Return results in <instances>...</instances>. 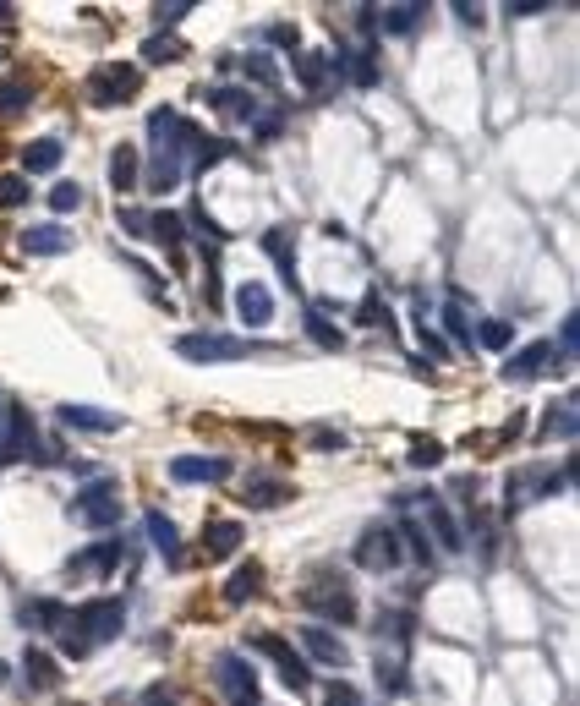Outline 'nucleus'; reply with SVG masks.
I'll return each instance as SVG.
<instances>
[{
	"instance_id": "obj_49",
	"label": "nucleus",
	"mask_w": 580,
	"mask_h": 706,
	"mask_svg": "<svg viewBox=\"0 0 580 706\" xmlns=\"http://www.w3.org/2000/svg\"><path fill=\"white\" fill-rule=\"evenodd\" d=\"M252 126H258V143H274V137L285 132V121H280V115H258Z\"/></svg>"
},
{
	"instance_id": "obj_6",
	"label": "nucleus",
	"mask_w": 580,
	"mask_h": 706,
	"mask_svg": "<svg viewBox=\"0 0 580 706\" xmlns=\"http://www.w3.org/2000/svg\"><path fill=\"white\" fill-rule=\"evenodd\" d=\"M126 559L121 537H104V542H88V548H77L72 559H66V575L72 581H104V575H115V564Z\"/></svg>"
},
{
	"instance_id": "obj_8",
	"label": "nucleus",
	"mask_w": 580,
	"mask_h": 706,
	"mask_svg": "<svg viewBox=\"0 0 580 706\" xmlns=\"http://www.w3.org/2000/svg\"><path fill=\"white\" fill-rule=\"evenodd\" d=\"M72 515L83 520V526L110 531L115 520H121V493H115V482H88V488L72 499Z\"/></svg>"
},
{
	"instance_id": "obj_40",
	"label": "nucleus",
	"mask_w": 580,
	"mask_h": 706,
	"mask_svg": "<svg viewBox=\"0 0 580 706\" xmlns=\"http://www.w3.org/2000/svg\"><path fill=\"white\" fill-rule=\"evenodd\" d=\"M28 198H33L28 176H0V208H22Z\"/></svg>"
},
{
	"instance_id": "obj_30",
	"label": "nucleus",
	"mask_w": 580,
	"mask_h": 706,
	"mask_svg": "<svg viewBox=\"0 0 580 706\" xmlns=\"http://www.w3.org/2000/svg\"><path fill=\"white\" fill-rule=\"evenodd\" d=\"M263 252L280 263V274L290 280V263H296V236H290V225H269V230H263Z\"/></svg>"
},
{
	"instance_id": "obj_3",
	"label": "nucleus",
	"mask_w": 580,
	"mask_h": 706,
	"mask_svg": "<svg viewBox=\"0 0 580 706\" xmlns=\"http://www.w3.org/2000/svg\"><path fill=\"white\" fill-rule=\"evenodd\" d=\"M137 94H143V72H137V66L104 61V66L88 72V99H94L99 110H110V104H132Z\"/></svg>"
},
{
	"instance_id": "obj_9",
	"label": "nucleus",
	"mask_w": 580,
	"mask_h": 706,
	"mask_svg": "<svg viewBox=\"0 0 580 706\" xmlns=\"http://www.w3.org/2000/svg\"><path fill=\"white\" fill-rule=\"evenodd\" d=\"M247 646H252V652H263V657H274V663H280V674H285V685H290V690H312V668L301 663V652H296V646L285 641V635H269V630H258V635H252Z\"/></svg>"
},
{
	"instance_id": "obj_48",
	"label": "nucleus",
	"mask_w": 580,
	"mask_h": 706,
	"mask_svg": "<svg viewBox=\"0 0 580 706\" xmlns=\"http://www.w3.org/2000/svg\"><path fill=\"white\" fill-rule=\"evenodd\" d=\"M575 329H580V318L570 312V318H564V329H559V362H564V356H575Z\"/></svg>"
},
{
	"instance_id": "obj_2",
	"label": "nucleus",
	"mask_w": 580,
	"mask_h": 706,
	"mask_svg": "<svg viewBox=\"0 0 580 706\" xmlns=\"http://www.w3.org/2000/svg\"><path fill=\"white\" fill-rule=\"evenodd\" d=\"M301 608L318 613V619H334V624H356V597H351V581L334 570H312L307 586H301Z\"/></svg>"
},
{
	"instance_id": "obj_4",
	"label": "nucleus",
	"mask_w": 580,
	"mask_h": 706,
	"mask_svg": "<svg viewBox=\"0 0 580 706\" xmlns=\"http://www.w3.org/2000/svg\"><path fill=\"white\" fill-rule=\"evenodd\" d=\"M553 482H575V460H564L559 477H553V466H526V471H515V477H509V493H504V509L515 515V509H526L531 499H548Z\"/></svg>"
},
{
	"instance_id": "obj_12",
	"label": "nucleus",
	"mask_w": 580,
	"mask_h": 706,
	"mask_svg": "<svg viewBox=\"0 0 580 706\" xmlns=\"http://www.w3.org/2000/svg\"><path fill=\"white\" fill-rule=\"evenodd\" d=\"M33 444V422L17 400H0V460H17Z\"/></svg>"
},
{
	"instance_id": "obj_35",
	"label": "nucleus",
	"mask_w": 580,
	"mask_h": 706,
	"mask_svg": "<svg viewBox=\"0 0 580 706\" xmlns=\"http://www.w3.org/2000/svg\"><path fill=\"white\" fill-rule=\"evenodd\" d=\"M33 104V83H22V77H11V83H0V115H17Z\"/></svg>"
},
{
	"instance_id": "obj_18",
	"label": "nucleus",
	"mask_w": 580,
	"mask_h": 706,
	"mask_svg": "<svg viewBox=\"0 0 580 706\" xmlns=\"http://www.w3.org/2000/svg\"><path fill=\"white\" fill-rule=\"evenodd\" d=\"M422 515H427V526H433V537H438V548H444V553H460V548H466V531H460V520L449 515L444 499H427Z\"/></svg>"
},
{
	"instance_id": "obj_38",
	"label": "nucleus",
	"mask_w": 580,
	"mask_h": 706,
	"mask_svg": "<svg viewBox=\"0 0 580 706\" xmlns=\"http://www.w3.org/2000/svg\"><path fill=\"white\" fill-rule=\"evenodd\" d=\"M471 340H482V345H487V351H509V340H515V329H509V323H504V318H487V323H482V329H477V334H471Z\"/></svg>"
},
{
	"instance_id": "obj_23",
	"label": "nucleus",
	"mask_w": 580,
	"mask_h": 706,
	"mask_svg": "<svg viewBox=\"0 0 580 706\" xmlns=\"http://www.w3.org/2000/svg\"><path fill=\"white\" fill-rule=\"evenodd\" d=\"M290 61H296V77H301L307 94H323V88H329L334 72H329V55H323V50H296Z\"/></svg>"
},
{
	"instance_id": "obj_45",
	"label": "nucleus",
	"mask_w": 580,
	"mask_h": 706,
	"mask_svg": "<svg viewBox=\"0 0 580 706\" xmlns=\"http://www.w3.org/2000/svg\"><path fill=\"white\" fill-rule=\"evenodd\" d=\"M187 11H192V0H165V6H159V33H170Z\"/></svg>"
},
{
	"instance_id": "obj_5",
	"label": "nucleus",
	"mask_w": 580,
	"mask_h": 706,
	"mask_svg": "<svg viewBox=\"0 0 580 706\" xmlns=\"http://www.w3.org/2000/svg\"><path fill=\"white\" fill-rule=\"evenodd\" d=\"M214 679H219V690H225V701H230V706H263L258 674H252L247 657H236V652L214 657Z\"/></svg>"
},
{
	"instance_id": "obj_56",
	"label": "nucleus",
	"mask_w": 580,
	"mask_h": 706,
	"mask_svg": "<svg viewBox=\"0 0 580 706\" xmlns=\"http://www.w3.org/2000/svg\"><path fill=\"white\" fill-rule=\"evenodd\" d=\"M0 679H6V663H0Z\"/></svg>"
},
{
	"instance_id": "obj_43",
	"label": "nucleus",
	"mask_w": 580,
	"mask_h": 706,
	"mask_svg": "<svg viewBox=\"0 0 580 706\" xmlns=\"http://www.w3.org/2000/svg\"><path fill=\"white\" fill-rule=\"evenodd\" d=\"M50 208H55V214H72V208H83V187H77V181H61V187L50 192Z\"/></svg>"
},
{
	"instance_id": "obj_39",
	"label": "nucleus",
	"mask_w": 580,
	"mask_h": 706,
	"mask_svg": "<svg viewBox=\"0 0 580 706\" xmlns=\"http://www.w3.org/2000/svg\"><path fill=\"white\" fill-rule=\"evenodd\" d=\"M241 72H247L252 83H263V88H280V66H274L269 55H247V61H241Z\"/></svg>"
},
{
	"instance_id": "obj_13",
	"label": "nucleus",
	"mask_w": 580,
	"mask_h": 706,
	"mask_svg": "<svg viewBox=\"0 0 580 706\" xmlns=\"http://www.w3.org/2000/svg\"><path fill=\"white\" fill-rule=\"evenodd\" d=\"M553 362H559L553 340H537V345H526L520 356H509V362H504V384H531V378H537V373H548Z\"/></svg>"
},
{
	"instance_id": "obj_19",
	"label": "nucleus",
	"mask_w": 580,
	"mask_h": 706,
	"mask_svg": "<svg viewBox=\"0 0 580 706\" xmlns=\"http://www.w3.org/2000/svg\"><path fill=\"white\" fill-rule=\"evenodd\" d=\"M61 427H83V433H121L115 411H94V405H61Z\"/></svg>"
},
{
	"instance_id": "obj_10",
	"label": "nucleus",
	"mask_w": 580,
	"mask_h": 706,
	"mask_svg": "<svg viewBox=\"0 0 580 706\" xmlns=\"http://www.w3.org/2000/svg\"><path fill=\"white\" fill-rule=\"evenodd\" d=\"M356 564L362 570H394V564H405V548L394 537V526H367L356 537Z\"/></svg>"
},
{
	"instance_id": "obj_53",
	"label": "nucleus",
	"mask_w": 580,
	"mask_h": 706,
	"mask_svg": "<svg viewBox=\"0 0 580 706\" xmlns=\"http://www.w3.org/2000/svg\"><path fill=\"white\" fill-rule=\"evenodd\" d=\"M269 39H274V44H296V28H285V22H274V28H269Z\"/></svg>"
},
{
	"instance_id": "obj_44",
	"label": "nucleus",
	"mask_w": 580,
	"mask_h": 706,
	"mask_svg": "<svg viewBox=\"0 0 580 706\" xmlns=\"http://www.w3.org/2000/svg\"><path fill=\"white\" fill-rule=\"evenodd\" d=\"M444 329L455 334V340H466V345H471V318H466V307H460V302H449V307H444Z\"/></svg>"
},
{
	"instance_id": "obj_46",
	"label": "nucleus",
	"mask_w": 580,
	"mask_h": 706,
	"mask_svg": "<svg viewBox=\"0 0 580 706\" xmlns=\"http://www.w3.org/2000/svg\"><path fill=\"white\" fill-rule=\"evenodd\" d=\"M416 340H422V345H427V356H433V362H449V345H444V340H438V334H433V329H422V323H416Z\"/></svg>"
},
{
	"instance_id": "obj_51",
	"label": "nucleus",
	"mask_w": 580,
	"mask_h": 706,
	"mask_svg": "<svg viewBox=\"0 0 580 706\" xmlns=\"http://www.w3.org/2000/svg\"><path fill=\"white\" fill-rule=\"evenodd\" d=\"M312 449H345L340 433H312Z\"/></svg>"
},
{
	"instance_id": "obj_11",
	"label": "nucleus",
	"mask_w": 580,
	"mask_h": 706,
	"mask_svg": "<svg viewBox=\"0 0 580 706\" xmlns=\"http://www.w3.org/2000/svg\"><path fill=\"white\" fill-rule=\"evenodd\" d=\"M230 460L225 455H176L170 460V477L187 482V488H203V482H230Z\"/></svg>"
},
{
	"instance_id": "obj_20",
	"label": "nucleus",
	"mask_w": 580,
	"mask_h": 706,
	"mask_svg": "<svg viewBox=\"0 0 580 706\" xmlns=\"http://www.w3.org/2000/svg\"><path fill=\"white\" fill-rule=\"evenodd\" d=\"M143 531H148V542H154V548L165 553L170 564H181V531H176V520L159 515V509H148V515H143Z\"/></svg>"
},
{
	"instance_id": "obj_31",
	"label": "nucleus",
	"mask_w": 580,
	"mask_h": 706,
	"mask_svg": "<svg viewBox=\"0 0 580 706\" xmlns=\"http://www.w3.org/2000/svg\"><path fill=\"white\" fill-rule=\"evenodd\" d=\"M66 619H72V613L55 603V597H33V603L22 608V624H33V630H61Z\"/></svg>"
},
{
	"instance_id": "obj_54",
	"label": "nucleus",
	"mask_w": 580,
	"mask_h": 706,
	"mask_svg": "<svg viewBox=\"0 0 580 706\" xmlns=\"http://www.w3.org/2000/svg\"><path fill=\"white\" fill-rule=\"evenodd\" d=\"M509 11H515V17H537V11H542V0H515Z\"/></svg>"
},
{
	"instance_id": "obj_50",
	"label": "nucleus",
	"mask_w": 580,
	"mask_h": 706,
	"mask_svg": "<svg viewBox=\"0 0 580 706\" xmlns=\"http://www.w3.org/2000/svg\"><path fill=\"white\" fill-rule=\"evenodd\" d=\"M329 706H367L351 685H329Z\"/></svg>"
},
{
	"instance_id": "obj_33",
	"label": "nucleus",
	"mask_w": 580,
	"mask_h": 706,
	"mask_svg": "<svg viewBox=\"0 0 580 706\" xmlns=\"http://www.w3.org/2000/svg\"><path fill=\"white\" fill-rule=\"evenodd\" d=\"M258 592H263V564H241L225 581V603H247V597H258Z\"/></svg>"
},
{
	"instance_id": "obj_27",
	"label": "nucleus",
	"mask_w": 580,
	"mask_h": 706,
	"mask_svg": "<svg viewBox=\"0 0 580 706\" xmlns=\"http://www.w3.org/2000/svg\"><path fill=\"white\" fill-rule=\"evenodd\" d=\"M137 181H143V159H137L132 143H121V148L110 154V187H115V192H132Z\"/></svg>"
},
{
	"instance_id": "obj_25",
	"label": "nucleus",
	"mask_w": 580,
	"mask_h": 706,
	"mask_svg": "<svg viewBox=\"0 0 580 706\" xmlns=\"http://www.w3.org/2000/svg\"><path fill=\"white\" fill-rule=\"evenodd\" d=\"M241 542H247V531H241L236 520H214V526H208V537H203V559H230Z\"/></svg>"
},
{
	"instance_id": "obj_21",
	"label": "nucleus",
	"mask_w": 580,
	"mask_h": 706,
	"mask_svg": "<svg viewBox=\"0 0 580 706\" xmlns=\"http://www.w3.org/2000/svg\"><path fill=\"white\" fill-rule=\"evenodd\" d=\"M61 154H66L61 137H33V143L22 148V170H28V176H50V170L61 165Z\"/></svg>"
},
{
	"instance_id": "obj_42",
	"label": "nucleus",
	"mask_w": 580,
	"mask_h": 706,
	"mask_svg": "<svg viewBox=\"0 0 580 706\" xmlns=\"http://www.w3.org/2000/svg\"><path fill=\"white\" fill-rule=\"evenodd\" d=\"M416 22H422V6H400V11H389V17H378V28L384 33H411Z\"/></svg>"
},
{
	"instance_id": "obj_36",
	"label": "nucleus",
	"mask_w": 580,
	"mask_h": 706,
	"mask_svg": "<svg viewBox=\"0 0 580 706\" xmlns=\"http://www.w3.org/2000/svg\"><path fill=\"white\" fill-rule=\"evenodd\" d=\"M411 460L416 471H433V466H444V444H438V438H411Z\"/></svg>"
},
{
	"instance_id": "obj_16",
	"label": "nucleus",
	"mask_w": 580,
	"mask_h": 706,
	"mask_svg": "<svg viewBox=\"0 0 580 706\" xmlns=\"http://www.w3.org/2000/svg\"><path fill=\"white\" fill-rule=\"evenodd\" d=\"M236 318L247 323V329H263V323L274 318V296H269V285H258V280L236 285Z\"/></svg>"
},
{
	"instance_id": "obj_14",
	"label": "nucleus",
	"mask_w": 580,
	"mask_h": 706,
	"mask_svg": "<svg viewBox=\"0 0 580 706\" xmlns=\"http://www.w3.org/2000/svg\"><path fill=\"white\" fill-rule=\"evenodd\" d=\"M296 641H301V652H307V657H318V663H329V668H345V663H351L345 641H340L334 630H323V624H301Z\"/></svg>"
},
{
	"instance_id": "obj_17",
	"label": "nucleus",
	"mask_w": 580,
	"mask_h": 706,
	"mask_svg": "<svg viewBox=\"0 0 580 706\" xmlns=\"http://www.w3.org/2000/svg\"><path fill=\"white\" fill-rule=\"evenodd\" d=\"M17 247L28 252V258H55V252L72 247V230H66V225H28L17 236Z\"/></svg>"
},
{
	"instance_id": "obj_29",
	"label": "nucleus",
	"mask_w": 580,
	"mask_h": 706,
	"mask_svg": "<svg viewBox=\"0 0 580 706\" xmlns=\"http://www.w3.org/2000/svg\"><path fill=\"white\" fill-rule=\"evenodd\" d=\"M22 679H28V690H55L61 685V668H55L50 652H28L22 657Z\"/></svg>"
},
{
	"instance_id": "obj_32",
	"label": "nucleus",
	"mask_w": 580,
	"mask_h": 706,
	"mask_svg": "<svg viewBox=\"0 0 580 706\" xmlns=\"http://www.w3.org/2000/svg\"><path fill=\"white\" fill-rule=\"evenodd\" d=\"M181 55H187V44L176 39V33H148V44H143V61L148 66H170V61H181Z\"/></svg>"
},
{
	"instance_id": "obj_24",
	"label": "nucleus",
	"mask_w": 580,
	"mask_h": 706,
	"mask_svg": "<svg viewBox=\"0 0 580 706\" xmlns=\"http://www.w3.org/2000/svg\"><path fill=\"white\" fill-rule=\"evenodd\" d=\"M241 493V504L247 509H280V504H290V488L280 477H258V482H247V488H236Z\"/></svg>"
},
{
	"instance_id": "obj_41",
	"label": "nucleus",
	"mask_w": 580,
	"mask_h": 706,
	"mask_svg": "<svg viewBox=\"0 0 580 706\" xmlns=\"http://www.w3.org/2000/svg\"><path fill=\"white\" fill-rule=\"evenodd\" d=\"M356 323H367V329H373V323H378V329H389V307H384V296H362V307H356Z\"/></svg>"
},
{
	"instance_id": "obj_26",
	"label": "nucleus",
	"mask_w": 580,
	"mask_h": 706,
	"mask_svg": "<svg viewBox=\"0 0 580 706\" xmlns=\"http://www.w3.org/2000/svg\"><path fill=\"white\" fill-rule=\"evenodd\" d=\"M181 176H187V159H176V154H154V159H148V170H143V187L170 192V187H181Z\"/></svg>"
},
{
	"instance_id": "obj_52",
	"label": "nucleus",
	"mask_w": 580,
	"mask_h": 706,
	"mask_svg": "<svg viewBox=\"0 0 580 706\" xmlns=\"http://www.w3.org/2000/svg\"><path fill=\"white\" fill-rule=\"evenodd\" d=\"M137 706H176V696H170V690H148V696L137 701Z\"/></svg>"
},
{
	"instance_id": "obj_37",
	"label": "nucleus",
	"mask_w": 580,
	"mask_h": 706,
	"mask_svg": "<svg viewBox=\"0 0 580 706\" xmlns=\"http://www.w3.org/2000/svg\"><path fill=\"white\" fill-rule=\"evenodd\" d=\"M575 438V395L559 400V411H548V422H542V438Z\"/></svg>"
},
{
	"instance_id": "obj_28",
	"label": "nucleus",
	"mask_w": 580,
	"mask_h": 706,
	"mask_svg": "<svg viewBox=\"0 0 580 706\" xmlns=\"http://www.w3.org/2000/svg\"><path fill=\"white\" fill-rule=\"evenodd\" d=\"M329 312H340V307H329V302H307V334L323 345V351H340V345H345V334L329 323Z\"/></svg>"
},
{
	"instance_id": "obj_1",
	"label": "nucleus",
	"mask_w": 580,
	"mask_h": 706,
	"mask_svg": "<svg viewBox=\"0 0 580 706\" xmlns=\"http://www.w3.org/2000/svg\"><path fill=\"white\" fill-rule=\"evenodd\" d=\"M126 630V603L121 597H99V603L77 608L72 624H61V652L66 657H88L99 641H115Z\"/></svg>"
},
{
	"instance_id": "obj_47",
	"label": "nucleus",
	"mask_w": 580,
	"mask_h": 706,
	"mask_svg": "<svg viewBox=\"0 0 580 706\" xmlns=\"http://www.w3.org/2000/svg\"><path fill=\"white\" fill-rule=\"evenodd\" d=\"M121 230L126 236H148V214L143 208H121Z\"/></svg>"
},
{
	"instance_id": "obj_22",
	"label": "nucleus",
	"mask_w": 580,
	"mask_h": 706,
	"mask_svg": "<svg viewBox=\"0 0 580 706\" xmlns=\"http://www.w3.org/2000/svg\"><path fill=\"white\" fill-rule=\"evenodd\" d=\"M208 104L219 115H230V121H258V99L247 88H208Z\"/></svg>"
},
{
	"instance_id": "obj_55",
	"label": "nucleus",
	"mask_w": 580,
	"mask_h": 706,
	"mask_svg": "<svg viewBox=\"0 0 580 706\" xmlns=\"http://www.w3.org/2000/svg\"><path fill=\"white\" fill-rule=\"evenodd\" d=\"M0 28H11V6H6V0H0Z\"/></svg>"
},
{
	"instance_id": "obj_7",
	"label": "nucleus",
	"mask_w": 580,
	"mask_h": 706,
	"mask_svg": "<svg viewBox=\"0 0 580 706\" xmlns=\"http://www.w3.org/2000/svg\"><path fill=\"white\" fill-rule=\"evenodd\" d=\"M252 351H258L252 340H230V334H181L176 340V356H187V362H236Z\"/></svg>"
},
{
	"instance_id": "obj_34",
	"label": "nucleus",
	"mask_w": 580,
	"mask_h": 706,
	"mask_svg": "<svg viewBox=\"0 0 580 706\" xmlns=\"http://www.w3.org/2000/svg\"><path fill=\"white\" fill-rule=\"evenodd\" d=\"M181 225H187L181 214H148V236H154L159 247H181V236H187Z\"/></svg>"
},
{
	"instance_id": "obj_15",
	"label": "nucleus",
	"mask_w": 580,
	"mask_h": 706,
	"mask_svg": "<svg viewBox=\"0 0 580 706\" xmlns=\"http://www.w3.org/2000/svg\"><path fill=\"white\" fill-rule=\"evenodd\" d=\"M329 72L345 77V83H356V88H378V61L367 50H334L329 55Z\"/></svg>"
}]
</instances>
